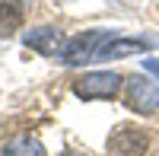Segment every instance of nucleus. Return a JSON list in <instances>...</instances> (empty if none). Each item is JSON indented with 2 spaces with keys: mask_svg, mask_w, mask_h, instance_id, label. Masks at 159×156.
<instances>
[{
  "mask_svg": "<svg viewBox=\"0 0 159 156\" xmlns=\"http://www.w3.org/2000/svg\"><path fill=\"white\" fill-rule=\"evenodd\" d=\"M115 35H108L105 29H92V32H80L73 38H67V45H64L61 57L64 64H70V67H76V64H86V61H96L99 51L105 48V42H111Z\"/></svg>",
  "mask_w": 159,
  "mask_h": 156,
  "instance_id": "1",
  "label": "nucleus"
},
{
  "mask_svg": "<svg viewBox=\"0 0 159 156\" xmlns=\"http://www.w3.org/2000/svg\"><path fill=\"white\" fill-rule=\"evenodd\" d=\"M108 156H143L150 150V134L137 124H118L105 144Z\"/></svg>",
  "mask_w": 159,
  "mask_h": 156,
  "instance_id": "2",
  "label": "nucleus"
},
{
  "mask_svg": "<svg viewBox=\"0 0 159 156\" xmlns=\"http://www.w3.org/2000/svg\"><path fill=\"white\" fill-rule=\"evenodd\" d=\"M118 89H121V73L115 70H92L73 83V93L80 99H115Z\"/></svg>",
  "mask_w": 159,
  "mask_h": 156,
  "instance_id": "3",
  "label": "nucleus"
},
{
  "mask_svg": "<svg viewBox=\"0 0 159 156\" xmlns=\"http://www.w3.org/2000/svg\"><path fill=\"white\" fill-rule=\"evenodd\" d=\"M124 105L137 115H153L159 112V86L147 76H130L127 80V96H124Z\"/></svg>",
  "mask_w": 159,
  "mask_h": 156,
  "instance_id": "4",
  "label": "nucleus"
},
{
  "mask_svg": "<svg viewBox=\"0 0 159 156\" xmlns=\"http://www.w3.org/2000/svg\"><path fill=\"white\" fill-rule=\"evenodd\" d=\"M57 42H61V29H32L25 32V45L42 51V54H51V51H57Z\"/></svg>",
  "mask_w": 159,
  "mask_h": 156,
  "instance_id": "5",
  "label": "nucleus"
},
{
  "mask_svg": "<svg viewBox=\"0 0 159 156\" xmlns=\"http://www.w3.org/2000/svg\"><path fill=\"white\" fill-rule=\"evenodd\" d=\"M134 51H143V42H134V38H111L105 42V48L99 51L96 61H105V57H127Z\"/></svg>",
  "mask_w": 159,
  "mask_h": 156,
  "instance_id": "6",
  "label": "nucleus"
},
{
  "mask_svg": "<svg viewBox=\"0 0 159 156\" xmlns=\"http://www.w3.org/2000/svg\"><path fill=\"white\" fill-rule=\"evenodd\" d=\"M0 156H45V147L35 137H13Z\"/></svg>",
  "mask_w": 159,
  "mask_h": 156,
  "instance_id": "7",
  "label": "nucleus"
},
{
  "mask_svg": "<svg viewBox=\"0 0 159 156\" xmlns=\"http://www.w3.org/2000/svg\"><path fill=\"white\" fill-rule=\"evenodd\" d=\"M22 25V13L13 3H0V38H10Z\"/></svg>",
  "mask_w": 159,
  "mask_h": 156,
  "instance_id": "8",
  "label": "nucleus"
},
{
  "mask_svg": "<svg viewBox=\"0 0 159 156\" xmlns=\"http://www.w3.org/2000/svg\"><path fill=\"white\" fill-rule=\"evenodd\" d=\"M143 67H147L153 76H159V57H147V61H143Z\"/></svg>",
  "mask_w": 159,
  "mask_h": 156,
  "instance_id": "9",
  "label": "nucleus"
}]
</instances>
